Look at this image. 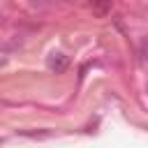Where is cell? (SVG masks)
<instances>
[{"mask_svg": "<svg viewBox=\"0 0 148 148\" xmlns=\"http://www.w3.org/2000/svg\"><path fill=\"white\" fill-rule=\"evenodd\" d=\"M0 65H5V60H2V58H0Z\"/></svg>", "mask_w": 148, "mask_h": 148, "instance_id": "obj_4", "label": "cell"}, {"mask_svg": "<svg viewBox=\"0 0 148 148\" xmlns=\"http://www.w3.org/2000/svg\"><path fill=\"white\" fill-rule=\"evenodd\" d=\"M46 65H49V69H51V72L62 74V72L69 67V58H67L65 53H51V56H49V60H46Z\"/></svg>", "mask_w": 148, "mask_h": 148, "instance_id": "obj_1", "label": "cell"}, {"mask_svg": "<svg viewBox=\"0 0 148 148\" xmlns=\"http://www.w3.org/2000/svg\"><path fill=\"white\" fill-rule=\"evenodd\" d=\"M139 53H141L143 60H148V35L141 37V42H139Z\"/></svg>", "mask_w": 148, "mask_h": 148, "instance_id": "obj_3", "label": "cell"}, {"mask_svg": "<svg viewBox=\"0 0 148 148\" xmlns=\"http://www.w3.org/2000/svg\"><path fill=\"white\" fill-rule=\"evenodd\" d=\"M88 5L95 16H106L111 12V0H88Z\"/></svg>", "mask_w": 148, "mask_h": 148, "instance_id": "obj_2", "label": "cell"}]
</instances>
